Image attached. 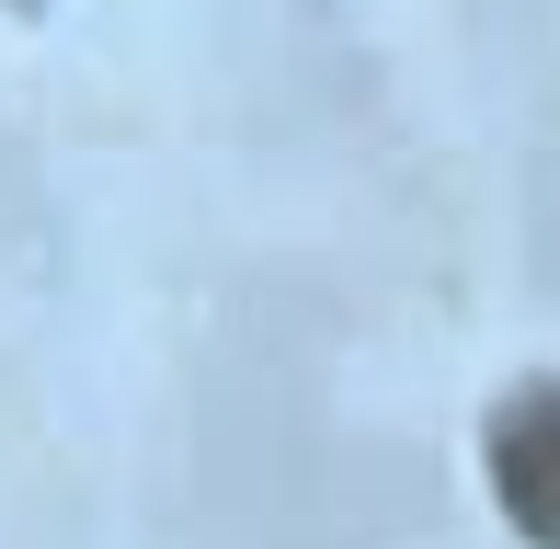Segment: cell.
<instances>
[{
  "mask_svg": "<svg viewBox=\"0 0 560 549\" xmlns=\"http://www.w3.org/2000/svg\"><path fill=\"white\" fill-rule=\"evenodd\" d=\"M492 504L515 515L526 549H560V378L492 412Z\"/></svg>",
  "mask_w": 560,
  "mask_h": 549,
  "instance_id": "cell-1",
  "label": "cell"
}]
</instances>
